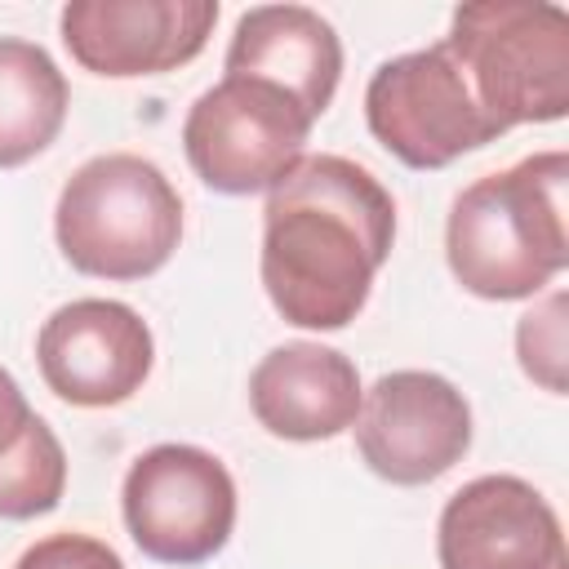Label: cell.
I'll return each instance as SVG.
<instances>
[{
    "label": "cell",
    "instance_id": "3957f363",
    "mask_svg": "<svg viewBox=\"0 0 569 569\" xmlns=\"http://www.w3.org/2000/svg\"><path fill=\"white\" fill-rule=\"evenodd\" d=\"M53 236L80 276L147 280L182 240V196L147 156L107 151L67 178Z\"/></svg>",
    "mask_w": 569,
    "mask_h": 569
},
{
    "label": "cell",
    "instance_id": "7c38bea8",
    "mask_svg": "<svg viewBox=\"0 0 569 569\" xmlns=\"http://www.w3.org/2000/svg\"><path fill=\"white\" fill-rule=\"evenodd\" d=\"M360 373L338 347L284 342L249 378L253 418L280 440H333L360 413Z\"/></svg>",
    "mask_w": 569,
    "mask_h": 569
},
{
    "label": "cell",
    "instance_id": "7a4b0ae2",
    "mask_svg": "<svg viewBox=\"0 0 569 569\" xmlns=\"http://www.w3.org/2000/svg\"><path fill=\"white\" fill-rule=\"evenodd\" d=\"M565 151H533L458 191L445 222L453 280L485 302L542 293L569 262Z\"/></svg>",
    "mask_w": 569,
    "mask_h": 569
},
{
    "label": "cell",
    "instance_id": "ba28073f",
    "mask_svg": "<svg viewBox=\"0 0 569 569\" xmlns=\"http://www.w3.org/2000/svg\"><path fill=\"white\" fill-rule=\"evenodd\" d=\"M356 449L373 476L387 485H431L471 449V405L467 396L427 369L382 373L356 413Z\"/></svg>",
    "mask_w": 569,
    "mask_h": 569
},
{
    "label": "cell",
    "instance_id": "9c48e42d",
    "mask_svg": "<svg viewBox=\"0 0 569 569\" xmlns=\"http://www.w3.org/2000/svg\"><path fill=\"white\" fill-rule=\"evenodd\" d=\"M44 387L80 409H111L142 391L156 338L147 320L116 298H76L58 307L36 338Z\"/></svg>",
    "mask_w": 569,
    "mask_h": 569
},
{
    "label": "cell",
    "instance_id": "5bb4252c",
    "mask_svg": "<svg viewBox=\"0 0 569 569\" xmlns=\"http://www.w3.org/2000/svg\"><path fill=\"white\" fill-rule=\"evenodd\" d=\"M67 453L53 427L27 405L18 378L0 369V520H36L62 502Z\"/></svg>",
    "mask_w": 569,
    "mask_h": 569
},
{
    "label": "cell",
    "instance_id": "4fadbf2b",
    "mask_svg": "<svg viewBox=\"0 0 569 569\" xmlns=\"http://www.w3.org/2000/svg\"><path fill=\"white\" fill-rule=\"evenodd\" d=\"M222 67L227 76L280 84L311 120H320L342 80V40L307 4H258L240 13Z\"/></svg>",
    "mask_w": 569,
    "mask_h": 569
},
{
    "label": "cell",
    "instance_id": "5b68a950",
    "mask_svg": "<svg viewBox=\"0 0 569 569\" xmlns=\"http://www.w3.org/2000/svg\"><path fill=\"white\" fill-rule=\"evenodd\" d=\"M311 116L271 80L222 76L182 120V151L196 178L222 196L271 191L298 160Z\"/></svg>",
    "mask_w": 569,
    "mask_h": 569
},
{
    "label": "cell",
    "instance_id": "30bf717a",
    "mask_svg": "<svg viewBox=\"0 0 569 569\" xmlns=\"http://www.w3.org/2000/svg\"><path fill=\"white\" fill-rule=\"evenodd\" d=\"M440 569H569L556 507L520 476H476L436 525Z\"/></svg>",
    "mask_w": 569,
    "mask_h": 569
},
{
    "label": "cell",
    "instance_id": "2e32d148",
    "mask_svg": "<svg viewBox=\"0 0 569 569\" xmlns=\"http://www.w3.org/2000/svg\"><path fill=\"white\" fill-rule=\"evenodd\" d=\"M565 293H551L538 311H525L516 325L520 369L547 391H565Z\"/></svg>",
    "mask_w": 569,
    "mask_h": 569
},
{
    "label": "cell",
    "instance_id": "52a82bcc",
    "mask_svg": "<svg viewBox=\"0 0 569 569\" xmlns=\"http://www.w3.org/2000/svg\"><path fill=\"white\" fill-rule=\"evenodd\" d=\"M365 120L369 133L409 169H445L458 156L502 138L445 40L387 58L369 76Z\"/></svg>",
    "mask_w": 569,
    "mask_h": 569
},
{
    "label": "cell",
    "instance_id": "9a60e30c",
    "mask_svg": "<svg viewBox=\"0 0 569 569\" xmlns=\"http://www.w3.org/2000/svg\"><path fill=\"white\" fill-rule=\"evenodd\" d=\"M67 76L58 62L18 36H0V169L36 160L67 120Z\"/></svg>",
    "mask_w": 569,
    "mask_h": 569
},
{
    "label": "cell",
    "instance_id": "277c9868",
    "mask_svg": "<svg viewBox=\"0 0 569 569\" xmlns=\"http://www.w3.org/2000/svg\"><path fill=\"white\" fill-rule=\"evenodd\" d=\"M445 49L502 133L516 124H547L569 111V13L560 4H458Z\"/></svg>",
    "mask_w": 569,
    "mask_h": 569
},
{
    "label": "cell",
    "instance_id": "8992f818",
    "mask_svg": "<svg viewBox=\"0 0 569 569\" xmlns=\"http://www.w3.org/2000/svg\"><path fill=\"white\" fill-rule=\"evenodd\" d=\"M124 529L160 565H204L236 529V480L200 445H151L120 485Z\"/></svg>",
    "mask_w": 569,
    "mask_h": 569
},
{
    "label": "cell",
    "instance_id": "8fae6325",
    "mask_svg": "<svg viewBox=\"0 0 569 569\" xmlns=\"http://www.w3.org/2000/svg\"><path fill=\"white\" fill-rule=\"evenodd\" d=\"M213 22L218 0H71L62 9V44L93 76H160L191 62Z\"/></svg>",
    "mask_w": 569,
    "mask_h": 569
},
{
    "label": "cell",
    "instance_id": "6da1fadb",
    "mask_svg": "<svg viewBox=\"0 0 569 569\" xmlns=\"http://www.w3.org/2000/svg\"><path fill=\"white\" fill-rule=\"evenodd\" d=\"M396 240L391 191L356 160L302 156L262 209V289L284 325L347 329Z\"/></svg>",
    "mask_w": 569,
    "mask_h": 569
},
{
    "label": "cell",
    "instance_id": "e0dca14e",
    "mask_svg": "<svg viewBox=\"0 0 569 569\" xmlns=\"http://www.w3.org/2000/svg\"><path fill=\"white\" fill-rule=\"evenodd\" d=\"M13 569H124V565L93 533H49L31 542Z\"/></svg>",
    "mask_w": 569,
    "mask_h": 569
}]
</instances>
